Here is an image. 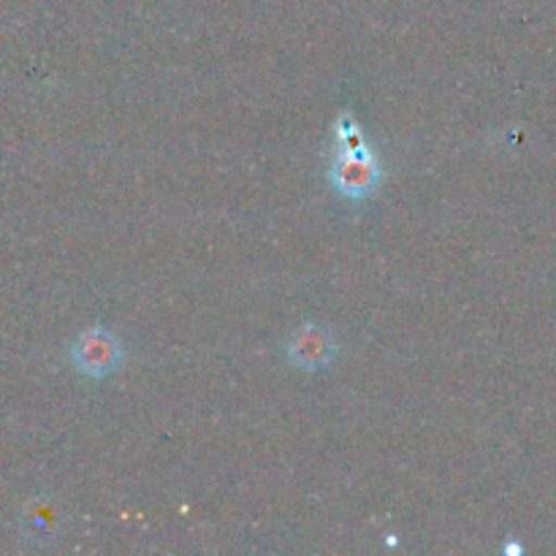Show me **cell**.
Returning a JSON list of instances; mask_svg holds the SVG:
<instances>
[{
    "label": "cell",
    "mask_w": 556,
    "mask_h": 556,
    "mask_svg": "<svg viewBox=\"0 0 556 556\" xmlns=\"http://www.w3.org/2000/svg\"><path fill=\"white\" fill-rule=\"evenodd\" d=\"M286 353L291 358V364H296V367L320 369L329 367L331 358L337 356V342L326 326L304 324L288 337Z\"/></svg>",
    "instance_id": "3957f363"
},
{
    "label": "cell",
    "mask_w": 556,
    "mask_h": 556,
    "mask_svg": "<svg viewBox=\"0 0 556 556\" xmlns=\"http://www.w3.org/2000/svg\"><path fill=\"white\" fill-rule=\"evenodd\" d=\"M60 525V510L49 503H36L27 510V532L33 538H49Z\"/></svg>",
    "instance_id": "277c9868"
},
{
    "label": "cell",
    "mask_w": 556,
    "mask_h": 556,
    "mask_svg": "<svg viewBox=\"0 0 556 556\" xmlns=\"http://www.w3.org/2000/svg\"><path fill=\"white\" fill-rule=\"evenodd\" d=\"M71 362L87 378H109L123 362V345L109 329H90L76 337L71 348Z\"/></svg>",
    "instance_id": "7a4b0ae2"
},
{
    "label": "cell",
    "mask_w": 556,
    "mask_h": 556,
    "mask_svg": "<svg viewBox=\"0 0 556 556\" xmlns=\"http://www.w3.org/2000/svg\"><path fill=\"white\" fill-rule=\"evenodd\" d=\"M334 190L345 199H367L380 179V163L351 114H342L337 123V155L329 166Z\"/></svg>",
    "instance_id": "6da1fadb"
}]
</instances>
